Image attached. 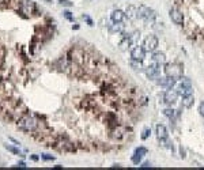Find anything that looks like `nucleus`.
I'll use <instances>...</instances> for the list:
<instances>
[{
  "label": "nucleus",
  "mask_w": 204,
  "mask_h": 170,
  "mask_svg": "<svg viewBox=\"0 0 204 170\" xmlns=\"http://www.w3.org/2000/svg\"><path fill=\"white\" fill-rule=\"evenodd\" d=\"M59 3H60L61 6H65V7H71V6H74V3L70 2V0H59Z\"/></svg>",
  "instance_id": "nucleus-21"
},
{
  "label": "nucleus",
  "mask_w": 204,
  "mask_h": 170,
  "mask_svg": "<svg viewBox=\"0 0 204 170\" xmlns=\"http://www.w3.org/2000/svg\"><path fill=\"white\" fill-rule=\"evenodd\" d=\"M175 80L177 79H174V78L163 76V78H158L156 83H158V86H162V87H165V89H173L175 86Z\"/></svg>",
  "instance_id": "nucleus-9"
},
{
  "label": "nucleus",
  "mask_w": 204,
  "mask_h": 170,
  "mask_svg": "<svg viewBox=\"0 0 204 170\" xmlns=\"http://www.w3.org/2000/svg\"><path fill=\"white\" fill-rule=\"evenodd\" d=\"M163 114H165L166 117H169V118H173L174 117V110L173 109H165V110H163Z\"/></svg>",
  "instance_id": "nucleus-19"
},
{
  "label": "nucleus",
  "mask_w": 204,
  "mask_h": 170,
  "mask_svg": "<svg viewBox=\"0 0 204 170\" xmlns=\"http://www.w3.org/2000/svg\"><path fill=\"white\" fill-rule=\"evenodd\" d=\"M155 132H156V136H158L159 140H166V139H167V136H169L167 129H166V127H165V125H162V124L156 125Z\"/></svg>",
  "instance_id": "nucleus-11"
},
{
  "label": "nucleus",
  "mask_w": 204,
  "mask_h": 170,
  "mask_svg": "<svg viewBox=\"0 0 204 170\" xmlns=\"http://www.w3.org/2000/svg\"><path fill=\"white\" fill-rule=\"evenodd\" d=\"M140 168H150V163H144V165L140 166Z\"/></svg>",
  "instance_id": "nucleus-28"
},
{
  "label": "nucleus",
  "mask_w": 204,
  "mask_h": 170,
  "mask_svg": "<svg viewBox=\"0 0 204 170\" xmlns=\"http://www.w3.org/2000/svg\"><path fill=\"white\" fill-rule=\"evenodd\" d=\"M131 67H133V70H136V71H142V61L131 60Z\"/></svg>",
  "instance_id": "nucleus-18"
},
{
  "label": "nucleus",
  "mask_w": 204,
  "mask_h": 170,
  "mask_svg": "<svg viewBox=\"0 0 204 170\" xmlns=\"http://www.w3.org/2000/svg\"><path fill=\"white\" fill-rule=\"evenodd\" d=\"M110 18L114 23H121V22L125 19V12H122L121 10H114L112 12Z\"/></svg>",
  "instance_id": "nucleus-12"
},
{
  "label": "nucleus",
  "mask_w": 204,
  "mask_h": 170,
  "mask_svg": "<svg viewBox=\"0 0 204 170\" xmlns=\"http://www.w3.org/2000/svg\"><path fill=\"white\" fill-rule=\"evenodd\" d=\"M64 17L67 18V19H70V21H72V19H74V18H72V15H71V12H70V11H65V12H64Z\"/></svg>",
  "instance_id": "nucleus-26"
},
{
  "label": "nucleus",
  "mask_w": 204,
  "mask_h": 170,
  "mask_svg": "<svg viewBox=\"0 0 204 170\" xmlns=\"http://www.w3.org/2000/svg\"><path fill=\"white\" fill-rule=\"evenodd\" d=\"M194 102V97L193 94H189V95H184L183 97V106L185 108H191Z\"/></svg>",
  "instance_id": "nucleus-14"
},
{
  "label": "nucleus",
  "mask_w": 204,
  "mask_h": 170,
  "mask_svg": "<svg viewBox=\"0 0 204 170\" xmlns=\"http://www.w3.org/2000/svg\"><path fill=\"white\" fill-rule=\"evenodd\" d=\"M125 15H128L129 19L137 18V7H135V6H128L127 10H125Z\"/></svg>",
  "instance_id": "nucleus-13"
},
{
  "label": "nucleus",
  "mask_w": 204,
  "mask_h": 170,
  "mask_svg": "<svg viewBox=\"0 0 204 170\" xmlns=\"http://www.w3.org/2000/svg\"><path fill=\"white\" fill-rule=\"evenodd\" d=\"M41 158H42L44 160H53V159H55V156L51 155V154H42Z\"/></svg>",
  "instance_id": "nucleus-22"
},
{
  "label": "nucleus",
  "mask_w": 204,
  "mask_h": 170,
  "mask_svg": "<svg viewBox=\"0 0 204 170\" xmlns=\"http://www.w3.org/2000/svg\"><path fill=\"white\" fill-rule=\"evenodd\" d=\"M53 169H63V166L61 165H56V166H53Z\"/></svg>",
  "instance_id": "nucleus-27"
},
{
  "label": "nucleus",
  "mask_w": 204,
  "mask_h": 170,
  "mask_svg": "<svg viewBox=\"0 0 204 170\" xmlns=\"http://www.w3.org/2000/svg\"><path fill=\"white\" fill-rule=\"evenodd\" d=\"M144 155H147V149H146V147H139V149H136V151H135V154L132 156V162L135 163V165H137V163L143 159Z\"/></svg>",
  "instance_id": "nucleus-10"
},
{
  "label": "nucleus",
  "mask_w": 204,
  "mask_h": 170,
  "mask_svg": "<svg viewBox=\"0 0 204 170\" xmlns=\"http://www.w3.org/2000/svg\"><path fill=\"white\" fill-rule=\"evenodd\" d=\"M169 15H170L171 21H173L175 25H178V26H183L184 25V14L180 10H177V8H171V10L169 11Z\"/></svg>",
  "instance_id": "nucleus-7"
},
{
  "label": "nucleus",
  "mask_w": 204,
  "mask_h": 170,
  "mask_svg": "<svg viewBox=\"0 0 204 170\" xmlns=\"http://www.w3.org/2000/svg\"><path fill=\"white\" fill-rule=\"evenodd\" d=\"M180 84H183V86H192V84H191V79L189 78H181V83Z\"/></svg>",
  "instance_id": "nucleus-20"
},
{
  "label": "nucleus",
  "mask_w": 204,
  "mask_h": 170,
  "mask_svg": "<svg viewBox=\"0 0 204 170\" xmlns=\"http://www.w3.org/2000/svg\"><path fill=\"white\" fill-rule=\"evenodd\" d=\"M155 17H156V14L152 8L147 7V6H139V8H137V18L144 19V21H148V22H152L154 19H155Z\"/></svg>",
  "instance_id": "nucleus-3"
},
{
  "label": "nucleus",
  "mask_w": 204,
  "mask_h": 170,
  "mask_svg": "<svg viewBox=\"0 0 204 170\" xmlns=\"http://www.w3.org/2000/svg\"><path fill=\"white\" fill-rule=\"evenodd\" d=\"M150 133H151V131H150V129H148V128H146V129H144V131H143V135H142V139H143V140H146V139H147V137H148V135H150Z\"/></svg>",
  "instance_id": "nucleus-23"
},
{
  "label": "nucleus",
  "mask_w": 204,
  "mask_h": 170,
  "mask_svg": "<svg viewBox=\"0 0 204 170\" xmlns=\"http://www.w3.org/2000/svg\"><path fill=\"white\" fill-rule=\"evenodd\" d=\"M166 57H165V53L162 52H155L152 55V61L154 63H158V64H162V63H165Z\"/></svg>",
  "instance_id": "nucleus-16"
},
{
  "label": "nucleus",
  "mask_w": 204,
  "mask_h": 170,
  "mask_svg": "<svg viewBox=\"0 0 204 170\" xmlns=\"http://www.w3.org/2000/svg\"><path fill=\"white\" fill-rule=\"evenodd\" d=\"M180 95H189V94H192L193 93V90H192V86H183V84H180V87H178V91H177Z\"/></svg>",
  "instance_id": "nucleus-15"
},
{
  "label": "nucleus",
  "mask_w": 204,
  "mask_h": 170,
  "mask_svg": "<svg viewBox=\"0 0 204 170\" xmlns=\"http://www.w3.org/2000/svg\"><path fill=\"white\" fill-rule=\"evenodd\" d=\"M122 29H124V26H122L121 23H116V26L113 27V31H122Z\"/></svg>",
  "instance_id": "nucleus-24"
},
{
  "label": "nucleus",
  "mask_w": 204,
  "mask_h": 170,
  "mask_svg": "<svg viewBox=\"0 0 204 170\" xmlns=\"http://www.w3.org/2000/svg\"><path fill=\"white\" fill-rule=\"evenodd\" d=\"M158 44H159V41L155 36H148V37H146V40H144L143 46L147 52H154V50L158 48Z\"/></svg>",
  "instance_id": "nucleus-6"
},
{
  "label": "nucleus",
  "mask_w": 204,
  "mask_h": 170,
  "mask_svg": "<svg viewBox=\"0 0 204 170\" xmlns=\"http://www.w3.org/2000/svg\"><path fill=\"white\" fill-rule=\"evenodd\" d=\"M4 149L8 150V151H10V153H12V154H15V155H22L21 150L17 149V147H14V146H10V144H4Z\"/></svg>",
  "instance_id": "nucleus-17"
},
{
  "label": "nucleus",
  "mask_w": 204,
  "mask_h": 170,
  "mask_svg": "<svg viewBox=\"0 0 204 170\" xmlns=\"http://www.w3.org/2000/svg\"><path fill=\"white\" fill-rule=\"evenodd\" d=\"M38 125H40L38 120H37L36 117H33V116L27 114V113L22 114L21 117L17 120V127L19 128L22 132H26V133L36 132L37 129H38Z\"/></svg>",
  "instance_id": "nucleus-1"
},
{
  "label": "nucleus",
  "mask_w": 204,
  "mask_h": 170,
  "mask_svg": "<svg viewBox=\"0 0 204 170\" xmlns=\"http://www.w3.org/2000/svg\"><path fill=\"white\" fill-rule=\"evenodd\" d=\"M131 57H132V60L143 61L144 57H146V49H144L143 46H135V48L131 50Z\"/></svg>",
  "instance_id": "nucleus-8"
},
{
  "label": "nucleus",
  "mask_w": 204,
  "mask_h": 170,
  "mask_svg": "<svg viewBox=\"0 0 204 170\" xmlns=\"http://www.w3.org/2000/svg\"><path fill=\"white\" fill-rule=\"evenodd\" d=\"M163 71H165L166 76L174 78V79H181V78H183V74H184L183 65L177 64V63H169V64H166Z\"/></svg>",
  "instance_id": "nucleus-2"
},
{
  "label": "nucleus",
  "mask_w": 204,
  "mask_h": 170,
  "mask_svg": "<svg viewBox=\"0 0 204 170\" xmlns=\"http://www.w3.org/2000/svg\"><path fill=\"white\" fill-rule=\"evenodd\" d=\"M159 72H161V64H158V63H152V64H150L148 67L146 68V75L148 79L151 80H155L159 78Z\"/></svg>",
  "instance_id": "nucleus-4"
},
{
  "label": "nucleus",
  "mask_w": 204,
  "mask_h": 170,
  "mask_svg": "<svg viewBox=\"0 0 204 170\" xmlns=\"http://www.w3.org/2000/svg\"><path fill=\"white\" fill-rule=\"evenodd\" d=\"M199 112H200V114L204 117V101L203 102H200V105H199Z\"/></svg>",
  "instance_id": "nucleus-25"
},
{
  "label": "nucleus",
  "mask_w": 204,
  "mask_h": 170,
  "mask_svg": "<svg viewBox=\"0 0 204 170\" xmlns=\"http://www.w3.org/2000/svg\"><path fill=\"white\" fill-rule=\"evenodd\" d=\"M177 98H178V93L173 89H167L165 91V94H163V102L166 103V105H174L175 102H177Z\"/></svg>",
  "instance_id": "nucleus-5"
}]
</instances>
